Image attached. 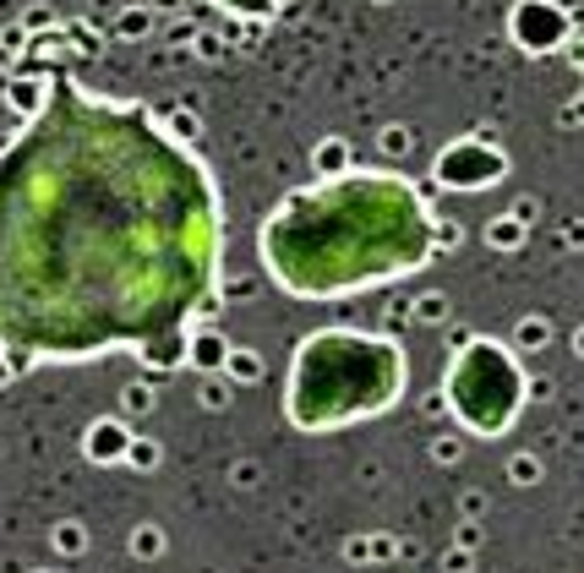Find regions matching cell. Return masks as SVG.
<instances>
[{"mask_svg":"<svg viewBox=\"0 0 584 573\" xmlns=\"http://www.w3.org/2000/svg\"><path fill=\"white\" fill-rule=\"evenodd\" d=\"M208 5H219L230 16H273L279 11V0H208Z\"/></svg>","mask_w":584,"mask_h":573,"instance_id":"52a82bcc","label":"cell"},{"mask_svg":"<svg viewBox=\"0 0 584 573\" xmlns=\"http://www.w3.org/2000/svg\"><path fill=\"white\" fill-rule=\"evenodd\" d=\"M437 252L427 197L394 169H339L295 186L257 230L268 279L295 301H344L410 279Z\"/></svg>","mask_w":584,"mask_h":573,"instance_id":"7a4b0ae2","label":"cell"},{"mask_svg":"<svg viewBox=\"0 0 584 573\" xmlns=\"http://www.w3.org/2000/svg\"><path fill=\"white\" fill-rule=\"evenodd\" d=\"M219 262L208 164L148 104L55 77L0 148V350L16 366L115 350L175 366Z\"/></svg>","mask_w":584,"mask_h":573,"instance_id":"6da1fadb","label":"cell"},{"mask_svg":"<svg viewBox=\"0 0 584 573\" xmlns=\"http://www.w3.org/2000/svg\"><path fill=\"white\" fill-rule=\"evenodd\" d=\"M509 33H514V44L525 55H552V49L569 44L574 22H569V11L558 0H519L514 16H509Z\"/></svg>","mask_w":584,"mask_h":573,"instance_id":"8992f818","label":"cell"},{"mask_svg":"<svg viewBox=\"0 0 584 573\" xmlns=\"http://www.w3.org/2000/svg\"><path fill=\"white\" fill-rule=\"evenodd\" d=\"M503 175H509V153L487 137H459L432 159V180L443 191H481V186H498Z\"/></svg>","mask_w":584,"mask_h":573,"instance_id":"5b68a950","label":"cell"},{"mask_svg":"<svg viewBox=\"0 0 584 573\" xmlns=\"http://www.w3.org/2000/svg\"><path fill=\"white\" fill-rule=\"evenodd\" d=\"M525 366L509 344L498 339H470L443 377V399L454 410V421L476 437H503L519 410H525Z\"/></svg>","mask_w":584,"mask_h":573,"instance_id":"277c9868","label":"cell"},{"mask_svg":"<svg viewBox=\"0 0 584 573\" xmlns=\"http://www.w3.org/2000/svg\"><path fill=\"white\" fill-rule=\"evenodd\" d=\"M16 372H22V366H16V361H11V355H5V350H0V383H11V377H16Z\"/></svg>","mask_w":584,"mask_h":573,"instance_id":"ba28073f","label":"cell"},{"mask_svg":"<svg viewBox=\"0 0 584 573\" xmlns=\"http://www.w3.org/2000/svg\"><path fill=\"white\" fill-rule=\"evenodd\" d=\"M410 361L394 339L366 328H317L295 344L284 416L295 432H344L388 416L405 399Z\"/></svg>","mask_w":584,"mask_h":573,"instance_id":"3957f363","label":"cell"},{"mask_svg":"<svg viewBox=\"0 0 584 573\" xmlns=\"http://www.w3.org/2000/svg\"><path fill=\"white\" fill-rule=\"evenodd\" d=\"M569 60H574V66H580V71H584V38H580V44H574V49H569Z\"/></svg>","mask_w":584,"mask_h":573,"instance_id":"9c48e42d","label":"cell"}]
</instances>
